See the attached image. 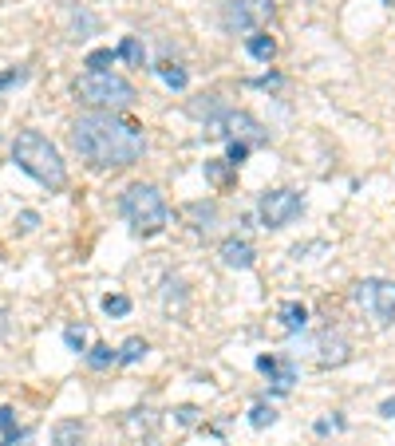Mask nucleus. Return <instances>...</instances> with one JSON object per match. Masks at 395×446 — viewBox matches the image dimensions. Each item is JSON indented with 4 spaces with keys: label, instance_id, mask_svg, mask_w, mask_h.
Returning a JSON list of instances; mask_svg holds the SVG:
<instances>
[{
    "label": "nucleus",
    "instance_id": "1",
    "mask_svg": "<svg viewBox=\"0 0 395 446\" xmlns=\"http://www.w3.org/2000/svg\"><path fill=\"white\" fill-rule=\"evenodd\" d=\"M72 146L87 166L95 170H123L143 158L147 134L143 127L115 111H87L72 122Z\"/></svg>",
    "mask_w": 395,
    "mask_h": 446
},
{
    "label": "nucleus",
    "instance_id": "2",
    "mask_svg": "<svg viewBox=\"0 0 395 446\" xmlns=\"http://www.w3.org/2000/svg\"><path fill=\"white\" fill-rule=\"evenodd\" d=\"M13 158L16 166L24 170L28 178H36L48 190H63L67 186V166H63L56 143H48L40 131H20L13 143Z\"/></svg>",
    "mask_w": 395,
    "mask_h": 446
},
{
    "label": "nucleus",
    "instance_id": "3",
    "mask_svg": "<svg viewBox=\"0 0 395 446\" xmlns=\"http://www.w3.org/2000/svg\"><path fill=\"white\" fill-rule=\"evenodd\" d=\"M123 217L131 221V230H135L138 237H154V233L166 230L170 209H166V198H162L159 186L135 182V186H127V193H123Z\"/></svg>",
    "mask_w": 395,
    "mask_h": 446
},
{
    "label": "nucleus",
    "instance_id": "4",
    "mask_svg": "<svg viewBox=\"0 0 395 446\" xmlns=\"http://www.w3.org/2000/svg\"><path fill=\"white\" fill-rule=\"evenodd\" d=\"M75 95L95 111H123L135 103V83L115 72H83L75 79Z\"/></svg>",
    "mask_w": 395,
    "mask_h": 446
},
{
    "label": "nucleus",
    "instance_id": "5",
    "mask_svg": "<svg viewBox=\"0 0 395 446\" xmlns=\"http://www.w3.org/2000/svg\"><path fill=\"white\" fill-rule=\"evenodd\" d=\"M206 138H229V143L261 146L269 134H265V127H261L249 111H229V107H225L222 115L206 119Z\"/></svg>",
    "mask_w": 395,
    "mask_h": 446
},
{
    "label": "nucleus",
    "instance_id": "6",
    "mask_svg": "<svg viewBox=\"0 0 395 446\" xmlns=\"http://www.w3.org/2000/svg\"><path fill=\"white\" fill-rule=\"evenodd\" d=\"M352 296H356V304L376 320V324H392L395 320V280H383V277L360 280Z\"/></svg>",
    "mask_w": 395,
    "mask_h": 446
},
{
    "label": "nucleus",
    "instance_id": "7",
    "mask_svg": "<svg viewBox=\"0 0 395 446\" xmlns=\"http://www.w3.org/2000/svg\"><path fill=\"white\" fill-rule=\"evenodd\" d=\"M300 209H305V202H300L296 190H269V193H261V202H257V214H261L265 230H284L289 221L300 217Z\"/></svg>",
    "mask_w": 395,
    "mask_h": 446
},
{
    "label": "nucleus",
    "instance_id": "8",
    "mask_svg": "<svg viewBox=\"0 0 395 446\" xmlns=\"http://www.w3.org/2000/svg\"><path fill=\"white\" fill-rule=\"evenodd\" d=\"M269 16H273V0H234V4H225L222 24L225 32H257Z\"/></svg>",
    "mask_w": 395,
    "mask_h": 446
},
{
    "label": "nucleus",
    "instance_id": "9",
    "mask_svg": "<svg viewBox=\"0 0 395 446\" xmlns=\"http://www.w3.org/2000/svg\"><path fill=\"white\" fill-rule=\"evenodd\" d=\"M348 356H352V344H348L340 332H324L321 336V367H340V363H348Z\"/></svg>",
    "mask_w": 395,
    "mask_h": 446
},
{
    "label": "nucleus",
    "instance_id": "10",
    "mask_svg": "<svg viewBox=\"0 0 395 446\" xmlns=\"http://www.w3.org/2000/svg\"><path fill=\"white\" fill-rule=\"evenodd\" d=\"M257 372L269 375V383L277 387V391H289V387L296 383V367L289 360H273V356H257Z\"/></svg>",
    "mask_w": 395,
    "mask_h": 446
},
{
    "label": "nucleus",
    "instance_id": "11",
    "mask_svg": "<svg viewBox=\"0 0 395 446\" xmlns=\"http://www.w3.org/2000/svg\"><path fill=\"white\" fill-rule=\"evenodd\" d=\"M253 245L249 241H237V237H229V241H222V265L225 269H249L253 265Z\"/></svg>",
    "mask_w": 395,
    "mask_h": 446
},
{
    "label": "nucleus",
    "instance_id": "12",
    "mask_svg": "<svg viewBox=\"0 0 395 446\" xmlns=\"http://www.w3.org/2000/svg\"><path fill=\"white\" fill-rule=\"evenodd\" d=\"M87 427L79 419H60L51 427V446H83Z\"/></svg>",
    "mask_w": 395,
    "mask_h": 446
},
{
    "label": "nucleus",
    "instance_id": "13",
    "mask_svg": "<svg viewBox=\"0 0 395 446\" xmlns=\"http://www.w3.org/2000/svg\"><path fill=\"white\" fill-rule=\"evenodd\" d=\"M154 427H159V415H154V411H131V415H127L123 419V431L131 434V438H150V434H154Z\"/></svg>",
    "mask_w": 395,
    "mask_h": 446
},
{
    "label": "nucleus",
    "instance_id": "14",
    "mask_svg": "<svg viewBox=\"0 0 395 446\" xmlns=\"http://www.w3.org/2000/svg\"><path fill=\"white\" fill-rule=\"evenodd\" d=\"M281 328L284 332H305V328H309V308L300 301H284L281 304Z\"/></svg>",
    "mask_w": 395,
    "mask_h": 446
},
{
    "label": "nucleus",
    "instance_id": "15",
    "mask_svg": "<svg viewBox=\"0 0 395 446\" xmlns=\"http://www.w3.org/2000/svg\"><path fill=\"white\" fill-rule=\"evenodd\" d=\"M245 48H249V56H253V60H261V63H269L273 56H277V40H273L269 32H249V40H245Z\"/></svg>",
    "mask_w": 395,
    "mask_h": 446
},
{
    "label": "nucleus",
    "instance_id": "16",
    "mask_svg": "<svg viewBox=\"0 0 395 446\" xmlns=\"http://www.w3.org/2000/svg\"><path fill=\"white\" fill-rule=\"evenodd\" d=\"M67 24H72V40H87V32H95V16L87 8H67Z\"/></svg>",
    "mask_w": 395,
    "mask_h": 446
},
{
    "label": "nucleus",
    "instance_id": "17",
    "mask_svg": "<svg viewBox=\"0 0 395 446\" xmlns=\"http://www.w3.org/2000/svg\"><path fill=\"white\" fill-rule=\"evenodd\" d=\"M115 51H119L131 67H143V63H147V48H143V40L138 36H123V44H119Z\"/></svg>",
    "mask_w": 395,
    "mask_h": 446
},
{
    "label": "nucleus",
    "instance_id": "18",
    "mask_svg": "<svg viewBox=\"0 0 395 446\" xmlns=\"http://www.w3.org/2000/svg\"><path fill=\"white\" fill-rule=\"evenodd\" d=\"M154 72H159V75H162V83H166V87H174V91H182V87L190 83V75H186V67H182V63H159Z\"/></svg>",
    "mask_w": 395,
    "mask_h": 446
},
{
    "label": "nucleus",
    "instance_id": "19",
    "mask_svg": "<svg viewBox=\"0 0 395 446\" xmlns=\"http://www.w3.org/2000/svg\"><path fill=\"white\" fill-rule=\"evenodd\" d=\"M147 351H150L147 340H143V336H131L123 348H119V363H138L143 356H147Z\"/></svg>",
    "mask_w": 395,
    "mask_h": 446
},
{
    "label": "nucleus",
    "instance_id": "20",
    "mask_svg": "<svg viewBox=\"0 0 395 446\" xmlns=\"http://www.w3.org/2000/svg\"><path fill=\"white\" fill-rule=\"evenodd\" d=\"M119 60V51L115 48H95L87 56V72H111V63Z\"/></svg>",
    "mask_w": 395,
    "mask_h": 446
},
{
    "label": "nucleus",
    "instance_id": "21",
    "mask_svg": "<svg viewBox=\"0 0 395 446\" xmlns=\"http://www.w3.org/2000/svg\"><path fill=\"white\" fill-rule=\"evenodd\" d=\"M87 363L91 367H111V363H119V351L111 344H95V348L87 351Z\"/></svg>",
    "mask_w": 395,
    "mask_h": 446
},
{
    "label": "nucleus",
    "instance_id": "22",
    "mask_svg": "<svg viewBox=\"0 0 395 446\" xmlns=\"http://www.w3.org/2000/svg\"><path fill=\"white\" fill-rule=\"evenodd\" d=\"M103 312H107V316H127V312H131V296H123V292L103 296Z\"/></svg>",
    "mask_w": 395,
    "mask_h": 446
},
{
    "label": "nucleus",
    "instance_id": "23",
    "mask_svg": "<svg viewBox=\"0 0 395 446\" xmlns=\"http://www.w3.org/2000/svg\"><path fill=\"white\" fill-rule=\"evenodd\" d=\"M249 422H253L257 431H261V427H273V422H277V411L265 407V403H257V407L249 411Z\"/></svg>",
    "mask_w": 395,
    "mask_h": 446
},
{
    "label": "nucleus",
    "instance_id": "24",
    "mask_svg": "<svg viewBox=\"0 0 395 446\" xmlns=\"http://www.w3.org/2000/svg\"><path fill=\"white\" fill-rule=\"evenodd\" d=\"M63 344L72 351H83L87 348V328H67V332H63Z\"/></svg>",
    "mask_w": 395,
    "mask_h": 446
},
{
    "label": "nucleus",
    "instance_id": "25",
    "mask_svg": "<svg viewBox=\"0 0 395 446\" xmlns=\"http://www.w3.org/2000/svg\"><path fill=\"white\" fill-rule=\"evenodd\" d=\"M198 419H202V411L198 407H178L174 411V422H178V427H194Z\"/></svg>",
    "mask_w": 395,
    "mask_h": 446
},
{
    "label": "nucleus",
    "instance_id": "26",
    "mask_svg": "<svg viewBox=\"0 0 395 446\" xmlns=\"http://www.w3.org/2000/svg\"><path fill=\"white\" fill-rule=\"evenodd\" d=\"M245 154H249L245 143H229V150H225V162H229V166H241V162H245Z\"/></svg>",
    "mask_w": 395,
    "mask_h": 446
},
{
    "label": "nucleus",
    "instance_id": "27",
    "mask_svg": "<svg viewBox=\"0 0 395 446\" xmlns=\"http://www.w3.org/2000/svg\"><path fill=\"white\" fill-rule=\"evenodd\" d=\"M0 431L8 434V438L16 434V411L13 407H0Z\"/></svg>",
    "mask_w": 395,
    "mask_h": 446
},
{
    "label": "nucleus",
    "instance_id": "28",
    "mask_svg": "<svg viewBox=\"0 0 395 446\" xmlns=\"http://www.w3.org/2000/svg\"><path fill=\"white\" fill-rule=\"evenodd\" d=\"M24 79H28V72H8V75H0V91H4L8 83H24Z\"/></svg>",
    "mask_w": 395,
    "mask_h": 446
},
{
    "label": "nucleus",
    "instance_id": "29",
    "mask_svg": "<svg viewBox=\"0 0 395 446\" xmlns=\"http://www.w3.org/2000/svg\"><path fill=\"white\" fill-rule=\"evenodd\" d=\"M40 225V217L32 214V209H28V214H20V230H36Z\"/></svg>",
    "mask_w": 395,
    "mask_h": 446
},
{
    "label": "nucleus",
    "instance_id": "30",
    "mask_svg": "<svg viewBox=\"0 0 395 446\" xmlns=\"http://www.w3.org/2000/svg\"><path fill=\"white\" fill-rule=\"evenodd\" d=\"M380 415H383V419H395V399H387V403H383Z\"/></svg>",
    "mask_w": 395,
    "mask_h": 446
},
{
    "label": "nucleus",
    "instance_id": "31",
    "mask_svg": "<svg viewBox=\"0 0 395 446\" xmlns=\"http://www.w3.org/2000/svg\"><path fill=\"white\" fill-rule=\"evenodd\" d=\"M4 332H8V312L0 308V336H4Z\"/></svg>",
    "mask_w": 395,
    "mask_h": 446
},
{
    "label": "nucleus",
    "instance_id": "32",
    "mask_svg": "<svg viewBox=\"0 0 395 446\" xmlns=\"http://www.w3.org/2000/svg\"><path fill=\"white\" fill-rule=\"evenodd\" d=\"M383 4H395V0H383Z\"/></svg>",
    "mask_w": 395,
    "mask_h": 446
}]
</instances>
